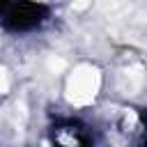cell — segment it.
Here are the masks:
<instances>
[{
  "label": "cell",
  "instance_id": "1",
  "mask_svg": "<svg viewBox=\"0 0 147 147\" xmlns=\"http://www.w3.org/2000/svg\"><path fill=\"white\" fill-rule=\"evenodd\" d=\"M101 85V74L92 64H78L67 80V99L74 106H87L94 101Z\"/></svg>",
  "mask_w": 147,
  "mask_h": 147
},
{
  "label": "cell",
  "instance_id": "2",
  "mask_svg": "<svg viewBox=\"0 0 147 147\" xmlns=\"http://www.w3.org/2000/svg\"><path fill=\"white\" fill-rule=\"evenodd\" d=\"M122 78L126 80V90H129V94H133V92H138L140 87H142V67H129L124 74H122Z\"/></svg>",
  "mask_w": 147,
  "mask_h": 147
},
{
  "label": "cell",
  "instance_id": "3",
  "mask_svg": "<svg viewBox=\"0 0 147 147\" xmlns=\"http://www.w3.org/2000/svg\"><path fill=\"white\" fill-rule=\"evenodd\" d=\"M48 69H51L53 74H60V71L67 69V62H64L62 57H57V55H51V57H48Z\"/></svg>",
  "mask_w": 147,
  "mask_h": 147
},
{
  "label": "cell",
  "instance_id": "4",
  "mask_svg": "<svg viewBox=\"0 0 147 147\" xmlns=\"http://www.w3.org/2000/svg\"><path fill=\"white\" fill-rule=\"evenodd\" d=\"M9 90V74L5 67H0V94H5Z\"/></svg>",
  "mask_w": 147,
  "mask_h": 147
},
{
  "label": "cell",
  "instance_id": "5",
  "mask_svg": "<svg viewBox=\"0 0 147 147\" xmlns=\"http://www.w3.org/2000/svg\"><path fill=\"white\" fill-rule=\"evenodd\" d=\"M71 7H74V9H87V7H90V2H74Z\"/></svg>",
  "mask_w": 147,
  "mask_h": 147
}]
</instances>
